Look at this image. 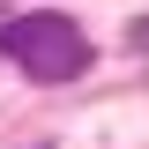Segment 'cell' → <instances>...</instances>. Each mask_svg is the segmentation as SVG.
Listing matches in <instances>:
<instances>
[{"instance_id":"6da1fadb","label":"cell","mask_w":149,"mask_h":149,"mask_svg":"<svg viewBox=\"0 0 149 149\" xmlns=\"http://www.w3.org/2000/svg\"><path fill=\"white\" fill-rule=\"evenodd\" d=\"M0 52L15 60L30 82H74V74H90V37H82V22L74 15H52V8H37V15H15L8 30H0Z\"/></svg>"},{"instance_id":"7a4b0ae2","label":"cell","mask_w":149,"mask_h":149,"mask_svg":"<svg viewBox=\"0 0 149 149\" xmlns=\"http://www.w3.org/2000/svg\"><path fill=\"white\" fill-rule=\"evenodd\" d=\"M134 45H149V22H134Z\"/></svg>"}]
</instances>
